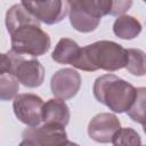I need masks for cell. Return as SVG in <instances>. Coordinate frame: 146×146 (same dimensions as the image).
Instances as JSON below:
<instances>
[{
  "instance_id": "obj_4",
  "label": "cell",
  "mask_w": 146,
  "mask_h": 146,
  "mask_svg": "<svg viewBox=\"0 0 146 146\" xmlns=\"http://www.w3.org/2000/svg\"><path fill=\"white\" fill-rule=\"evenodd\" d=\"M68 2V17L71 25L79 32L95 31L105 15H111L112 0H73Z\"/></svg>"
},
{
  "instance_id": "obj_15",
  "label": "cell",
  "mask_w": 146,
  "mask_h": 146,
  "mask_svg": "<svg viewBox=\"0 0 146 146\" xmlns=\"http://www.w3.org/2000/svg\"><path fill=\"white\" fill-rule=\"evenodd\" d=\"M128 63L125 68L129 73L136 76L146 75V54L141 49L130 48L127 49Z\"/></svg>"
},
{
  "instance_id": "obj_7",
  "label": "cell",
  "mask_w": 146,
  "mask_h": 146,
  "mask_svg": "<svg viewBox=\"0 0 146 146\" xmlns=\"http://www.w3.org/2000/svg\"><path fill=\"white\" fill-rule=\"evenodd\" d=\"M22 5L40 22L47 25L57 24L68 13V2L60 0L22 1Z\"/></svg>"
},
{
  "instance_id": "obj_5",
  "label": "cell",
  "mask_w": 146,
  "mask_h": 146,
  "mask_svg": "<svg viewBox=\"0 0 146 146\" xmlns=\"http://www.w3.org/2000/svg\"><path fill=\"white\" fill-rule=\"evenodd\" d=\"M0 71L15 75L18 82L27 88L40 87L44 80V68L38 59L25 58L11 49L1 54Z\"/></svg>"
},
{
  "instance_id": "obj_3",
  "label": "cell",
  "mask_w": 146,
  "mask_h": 146,
  "mask_svg": "<svg viewBox=\"0 0 146 146\" xmlns=\"http://www.w3.org/2000/svg\"><path fill=\"white\" fill-rule=\"evenodd\" d=\"M92 91L97 102L115 113H123L133 104L137 88L114 74H105L95 80Z\"/></svg>"
},
{
  "instance_id": "obj_21",
  "label": "cell",
  "mask_w": 146,
  "mask_h": 146,
  "mask_svg": "<svg viewBox=\"0 0 146 146\" xmlns=\"http://www.w3.org/2000/svg\"><path fill=\"white\" fill-rule=\"evenodd\" d=\"M144 131H145V133H146V124H144Z\"/></svg>"
},
{
  "instance_id": "obj_20",
  "label": "cell",
  "mask_w": 146,
  "mask_h": 146,
  "mask_svg": "<svg viewBox=\"0 0 146 146\" xmlns=\"http://www.w3.org/2000/svg\"><path fill=\"white\" fill-rule=\"evenodd\" d=\"M63 146H80V145H78L76 143H73V141H67L65 145H63Z\"/></svg>"
},
{
  "instance_id": "obj_1",
  "label": "cell",
  "mask_w": 146,
  "mask_h": 146,
  "mask_svg": "<svg viewBox=\"0 0 146 146\" xmlns=\"http://www.w3.org/2000/svg\"><path fill=\"white\" fill-rule=\"evenodd\" d=\"M5 22L10 34L11 50L14 52L38 57L50 49V36L41 29L40 22L22 2L11 6L7 10Z\"/></svg>"
},
{
  "instance_id": "obj_19",
  "label": "cell",
  "mask_w": 146,
  "mask_h": 146,
  "mask_svg": "<svg viewBox=\"0 0 146 146\" xmlns=\"http://www.w3.org/2000/svg\"><path fill=\"white\" fill-rule=\"evenodd\" d=\"M18 146H38V145H36L34 141L30 140V139H23V140L19 143Z\"/></svg>"
},
{
  "instance_id": "obj_12",
  "label": "cell",
  "mask_w": 146,
  "mask_h": 146,
  "mask_svg": "<svg viewBox=\"0 0 146 146\" xmlns=\"http://www.w3.org/2000/svg\"><path fill=\"white\" fill-rule=\"evenodd\" d=\"M80 55L81 48L74 40L62 38L57 42L51 54V58L58 64H70L74 67L80 58Z\"/></svg>"
},
{
  "instance_id": "obj_17",
  "label": "cell",
  "mask_w": 146,
  "mask_h": 146,
  "mask_svg": "<svg viewBox=\"0 0 146 146\" xmlns=\"http://www.w3.org/2000/svg\"><path fill=\"white\" fill-rule=\"evenodd\" d=\"M113 146H141L139 133L132 128H121L113 137Z\"/></svg>"
},
{
  "instance_id": "obj_8",
  "label": "cell",
  "mask_w": 146,
  "mask_h": 146,
  "mask_svg": "<svg viewBox=\"0 0 146 146\" xmlns=\"http://www.w3.org/2000/svg\"><path fill=\"white\" fill-rule=\"evenodd\" d=\"M23 139H30L38 146H63L67 140L65 128L57 124L43 123L40 127L27 128L23 131Z\"/></svg>"
},
{
  "instance_id": "obj_10",
  "label": "cell",
  "mask_w": 146,
  "mask_h": 146,
  "mask_svg": "<svg viewBox=\"0 0 146 146\" xmlns=\"http://www.w3.org/2000/svg\"><path fill=\"white\" fill-rule=\"evenodd\" d=\"M121 129L120 120L112 113H99L88 124L89 137L97 143H112L115 133Z\"/></svg>"
},
{
  "instance_id": "obj_6",
  "label": "cell",
  "mask_w": 146,
  "mask_h": 146,
  "mask_svg": "<svg viewBox=\"0 0 146 146\" xmlns=\"http://www.w3.org/2000/svg\"><path fill=\"white\" fill-rule=\"evenodd\" d=\"M43 100L35 94H19L14 98L13 110L22 123L30 128L39 127L42 121Z\"/></svg>"
},
{
  "instance_id": "obj_11",
  "label": "cell",
  "mask_w": 146,
  "mask_h": 146,
  "mask_svg": "<svg viewBox=\"0 0 146 146\" xmlns=\"http://www.w3.org/2000/svg\"><path fill=\"white\" fill-rule=\"evenodd\" d=\"M70 108L65 100L58 98L48 99L42 110V121L44 123L57 124L62 127H66L70 122Z\"/></svg>"
},
{
  "instance_id": "obj_9",
  "label": "cell",
  "mask_w": 146,
  "mask_h": 146,
  "mask_svg": "<svg viewBox=\"0 0 146 146\" xmlns=\"http://www.w3.org/2000/svg\"><path fill=\"white\" fill-rule=\"evenodd\" d=\"M81 87V76L73 68H62L57 71L50 81L52 95L62 100L73 98Z\"/></svg>"
},
{
  "instance_id": "obj_2",
  "label": "cell",
  "mask_w": 146,
  "mask_h": 146,
  "mask_svg": "<svg viewBox=\"0 0 146 146\" xmlns=\"http://www.w3.org/2000/svg\"><path fill=\"white\" fill-rule=\"evenodd\" d=\"M127 63V49L114 41L100 40L81 48L80 58L74 67L87 72H95L99 68L115 72L125 67Z\"/></svg>"
},
{
  "instance_id": "obj_18",
  "label": "cell",
  "mask_w": 146,
  "mask_h": 146,
  "mask_svg": "<svg viewBox=\"0 0 146 146\" xmlns=\"http://www.w3.org/2000/svg\"><path fill=\"white\" fill-rule=\"evenodd\" d=\"M132 5V1H113V9H112V16L124 14Z\"/></svg>"
},
{
  "instance_id": "obj_22",
  "label": "cell",
  "mask_w": 146,
  "mask_h": 146,
  "mask_svg": "<svg viewBox=\"0 0 146 146\" xmlns=\"http://www.w3.org/2000/svg\"><path fill=\"white\" fill-rule=\"evenodd\" d=\"M144 146H146V145H144Z\"/></svg>"
},
{
  "instance_id": "obj_14",
  "label": "cell",
  "mask_w": 146,
  "mask_h": 146,
  "mask_svg": "<svg viewBox=\"0 0 146 146\" xmlns=\"http://www.w3.org/2000/svg\"><path fill=\"white\" fill-rule=\"evenodd\" d=\"M127 113L132 121L146 124V87L137 88L135 102Z\"/></svg>"
},
{
  "instance_id": "obj_16",
  "label": "cell",
  "mask_w": 146,
  "mask_h": 146,
  "mask_svg": "<svg viewBox=\"0 0 146 146\" xmlns=\"http://www.w3.org/2000/svg\"><path fill=\"white\" fill-rule=\"evenodd\" d=\"M19 82L15 75L0 71V98L1 100H10L17 96Z\"/></svg>"
},
{
  "instance_id": "obj_13",
  "label": "cell",
  "mask_w": 146,
  "mask_h": 146,
  "mask_svg": "<svg viewBox=\"0 0 146 146\" xmlns=\"http://www.w3.org/2000/svg\"><path fill=\"white\" fill-rule=\"evenodd\" d=\"M113 32L120 39L132 40L141 32V24L133 16L122 15L114 21Z\"/></svg>"
}]
</instances>
